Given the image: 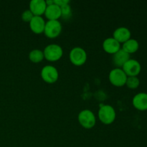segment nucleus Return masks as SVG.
I'll list each match as a JSON object with an SVG mask.
<instances>
[{"mask_svg": "<svg viewBox=\"0 0 147 147\" xmlns=\"http://www.w3.org/2000/svg\"><path fill=\"white\" fill-rule=\"evenodd\" d=\"M43 53L46 60L50 62H55L61 58L63 55V50L59 45L50 44L46 46Z\"/></svg>", "mask_w": 147, "mask_h": 147, "instance_id": "obj_1", "label": "nucleus"}, {"mask_svg": "<svg viewBox=\"0 0 147 147\" xmlns=\"http://www.w3.org/2000/svg\"><path fill=\"white\" fill-rule=\"evenodd\" d=\"M116 113L114 108L110 105H104L98 111L99 120L106 125L113 123L116 119Z\"/></svg>", "mask_w": 147, "mask_h": 147, "instance_id": "obj_2", "label": "nucleus"}, {"mask_svg": "<svg viewBox=\"0 0 147 147\" xmlns=\"http://www.w3.org/2000/svg\"><path fill=\"white\" fill-rule=\"evenodd\" d=\"M78 119L79 123L86 129L93 128L96 123L95 114L88 109H85L80 111L78 116Z\"/></svg>", "mask_w": 147, "mask_h": 147, "instance_id": "obj_3", "label": "nucleus"}, {"mask_svg": "<svg viewBox=\"0 0 147 147\" xmlns=\"http://www.w3.org/2000/svg\"><path fill=\"white\" fill-rule=\"evenodd\" d=\"M70 60L74 65L81 66L87 60V53L86 50L80 47H73L70 52Z\"/></svg>", "mask_w": 147, "mask_h": 147, "instance_id": "obj_4", "label": "nucleus"}, {"mask_svg": "<svg viewBox=\"0 0 147 147\" xmlns=\"http://www.w3.org/2000/svg\"><path fill=\"white\" fill-rule=\"evenodd\" d=\"M62 28V24L59 20H48L45 24L44 33L49 38H56L61 33Z\"/></svg>", "mask_w": 147, "mask_h": 147, "instance_id": "obj_5", "label": "nucleus"}, {"mask_svg": "<svg viewBox=\"0 0 147 147\" xmlns=\"http://www.w3.org/2000/svg\"><path fill=\"white\" fill-rule=\"evenodd\" d=\"M109 78L112 85L116 87H122L126 85L127 76L121 68L116 67L110 72Z\"/></svg>", "mask_w": 147, "mask_h": 147, "instance_id": "obj_6", "label": "nucleus"}, {"mask_svg": "<svg viewBox=\"0 0 147 147\" xmlns=\"http://www.w3.org/2000/svg\"><path fill=\"white\" fill-rule=\"evenodd\" d=\"M41 77L45 83L53 84L58 80L59 73L54 66L45 65L41 70Z\"/></svg>", "mask_w": 147, "mask_h": 147, "instance_id": "obj_7", "label": "nucleus"}, {"mask_svg": "<svg viewBox=\"0 0 147 147\" xmlns=\"http://www.w3.org/2000/svg\"><path fill=\"white\" fill-rule=\"evenodd\" d=\"M127 77H137L138 75L141 73L142 66L139 61L134 59H129L121 67Z\"/></svg>", "mask_w": 147, "mask_h": 147, "instance_id": "obj_8", "label": "nucleus"}, {"mask_svg": "<svg viewBox=\"0 0 147 147\" xmlns=\"http://www.w3.org/2000/svg\"><path fill=\"white\" fill-rule=\"evenodd\" d=\"M47 4L45 0H32L30 3V10L34 16L42 17L45 14Z\"/></svg>", "mask_w": 147, "mask_h": 147, "instance_id": "obj_9", "label": "nucleus"}, {"mask_svg": "<svg viewBox=\"0 0 147 147\" xmlns=\"http://www.w3.org/2000/svg\"><path fill=\"white\" fill-rule=\"evenodd\" d=\"M103 49L109 54H115L121 50V44L113 37H109L103 42Z\"/></svg>", "mask_w": 147, "mask_h": 147, "instance_id": "obj_10", "label": "nucleus"}, {"mask_svg": "<svg viewBox=\"0 0 147 147\" xmlns=\"http://www.w3.org/2000/svg\"><path fill=\"white\" fill-rule=\"evenodd\" d=\"M134 108L141 111H147V93H139L135 95L132 100Z\"/></svg>", "mask_w": 147, "mask_h": 147, "instance_id": "obj_11", "label": "nucleus"}, {"mask_svg": "<svg viewBox=\"0 0 147 147\" xmlns=\"http://www.w3.org/2000/svg\"><path fill=\"white\" fill-rule=\"evenodd\" d=\"M46 22L43 17L39 16H34L30 22V27L32 31L35 34H41L44 32Z\"/></svg>", "mask_w": 147, "mask_h": 147, "instance_id": "obj_12", "label": "nucleus"}, {"mask_svg": "<svg viewBox=\"0 0 147 147\" xmlns=\"http://www.w3.org/2000/svg\"><path fill=\"white\" fill-rule=\"evenodd\" d=\"M131 33L127 27H120L116 29V30L113 32V37L121 44V43H124L125 42L131 39Z\"/></svg>", "mask_w": 147, "mask_h": 147, "instance_id": "obj_13", "label": "nucleus"}, {"mask_svg": "<svg viewBox=\"0 0 147 147\" xmlns=\"http://www.w3.org/2000/svg\"><path fill=\"white\" fill-rule=\"evenodd\" d=\"M45 15L48 20H58L61 17V9L54 3L47 6Z\"/></svg>", "mask_w": 147, "mask_h": 147, "instance_id": "obj_14", "label": "nucleus"}, {"mask_svg": "<svg viewBox=\"0 0 147 147\" xmlns=\"http://www.w3.org/2000/svg\"><path fill=\"white\" fill-rule=\"evenodd\" d=\"M130 59V55L128 54L124 50H119L117 53L113 54V63H114L115 65L119 68H121L123 65Z\"/></svg>", "mask_w": 147, "mask_h": 147, "instance_id": "obj_15", "label": "nucleus"}, {"mask_svg": "<svg viewBox=\"0 0 147 147\" xmlns=\"http://www.w3.org/2000/svg\"><path fill=\"white\" fill-rule=\"evenodd\" d=\"M139 48V43L138 42L137 40L131 38L126 42H125L124 43H123L121 49L124 50L125 52H126L128 54L131 55L137 52Z\"/></svg>", "mask_w": 147, "mask_h": 147, "instance_id": "obj_16", "label": "nucleus"}, {"mask_svg": "<svg viewBox=\"0 0 147 147\" xmlns=\"http://www.w3.org/2000/svg\"><path fill=\"white\" fill-rule=\"evenodd\" d=\"M45 58L43 51L39 49H34L30 51L29 54V59L31 62L34 63H39Z\"/></svg>", "mask_w": 147, "mask_h": 147, "instance_id": "obj_17", "label": "nucleus"}, {"mask_svg": "<svg viewBox=\"0 0 147 147\" xmlns=\"http://www.w3.org/2000/svg\"><path fill=\"white\" fill-rule=\"evenodd\" d=\"M140 85V80L139 78L135 77H127L126 82V86L130 89H136Z\"/></svg>", "mask_w": 147, "mask_h": 147, "instance_id": "obj_18", "label": "nucleus"}, {"mask_svg": "<svg viewBox=\"0 0 147 147\" xmlns=\"http://www.w3.org/2000/svg\"><path fill=\"white\" fill-rule=\"evenodd\" d=\"M61 9V17L64 20H67L72 15V9L70 6V4H65L60 7Z\"/></svg>", "mask_w": 147, "mask_h": 147, "instance_id": "obj_19", "label": "nucleus"}, {"mask_svg": "<svg viewBox=\"0 0 147 147\" xmlns=\"http://www.w3.org/2000/svg\"><path fill=\"white\" fill-rule=\"evenodd\" d=\"M33 17H34V15L32 13V11L30 9H27L23 11L22 14L21 18L22 20V21H24V22L30 23L31 22V20H32Z\"/></svg>", "mask_w": 147, "mask_h": 147, "instance_id": "obj_20", "label": "nucleus"}, {"mask_svg": "<svg viewBox=\"0 0 147 147\" xmlns=\"http://www.w3.org/2000/svg\"><path fill=\"white\" fill-rule=\"evenodd\" d=\"M54 3L60 7L65 4H70V1L69 0H54Z\"/></svg>", "mask_w": 147, "mask_h": 147, "instance_id": "obj_21", "label": "nucleus"}]
</instances>
